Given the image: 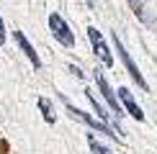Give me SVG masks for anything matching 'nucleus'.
I'll use <instances>...</instances> for the list:
<instances>
[{
    "instance_id": "2",
    "label": "nucleus",
    "mask_w": 157,
    "mask_h": 154,
    "mask_svg": "<svg viewBox=\"0 0 157 154\" xmlns=\"http://www.w3.org/2000/svg\"><path fill=\"white\" fill-rule=\"evenodd\" d=\"M49 31H52V36H54L62 46H67V49L75 46V34L70 31L67 21H64L59 13H49Z\"/></svg>"
},
{
    "instance_id": "3",
    "label": "nucleus",
    "mask_w": 157,
    "mask_h": 154,
    "mask_svg": "<svg viewBox=\"0 0 157 154\" xmlns=\"http://www.w3.org/2000/svg\"><path fill=\"white\" fill-rule=\"evenodd\" d=\"M113 44H116V49H119V57H121L124 67H126V72L132 75V80H134L136 85H139V87H142V90H144V93H147V90H149V85L144 82V77H142L139 67H136V64H134V59H132V57H129V51L124 49V44H121V38H119V31H113Z\"/></svg>"
},
{
    "instance_id": "5",
    "label": "nucleus",
    "mask_w": 157,
    "mask_h": 154,
    "mask_svg": "<svg viewBox=\"0 0 157 154\" xmlns=\"http://www.w3.org/2000/svg\"><path fill=\"white\" fill-rule=\"evenodd\" d=\"M95 82H98V90L103 93V98L108 100V105H111V111H113L116 116H121L124 113V105L119 103V98H116V93H113V87L108 85V80L101 75V69H95Z\"/></svg>"
},
{
    "instance_id": "13",
    "label": "nucleus",
    "mask_w": 157,
    "mask_h": 154,
    "mask_svg": "<svg viewBox=\"0 0 157 154\" xmlns=\"http://www.w3.org/2000/svg\"><path fill=\"white\" fill-rule=\"evenodd\" d=\"M5 44V23H3V16H0V46Z\"/></svg>"
},
{
    "instance_id": "12",
    "label": "nucleus",
    "mask_w": 157,
    "mask_h": 154,
    "mask_svg": "<svg viewBox=\"0 0 157 154\" xmlns=\"http://www.w3.org/2000/svg\"><path fill=\"white\" fill-rule=\"evenodd\" d=\"M70 72H72L77 80H82V77H85V75H82V69H80V67H75V64H70Z\"/></svg>"
},
{
    "instance_id": "4",
    "label": "nucleus",
    "mask_w": 157,
    "mask_h": 154,
    "mask_svg": "<svg viewBox=\"0 0 157 154\" xmlns=\"http://www.w3.org/2000/svg\"><path fill=\"white\" fill-rule=\"evenodd\" d=\"M88 38H90V46H93L95 57H101V62L106 64V67H111V64H113V54H111V49L106 46V41H103L101 31H98L95 26H88Z\"/></svg>"
},
{
    "instance_id": "11",
    "label": "nucleus",
    "mask_w": 157,
    "mask_h": 154,
    "mask_svg": "<svg viewBox=\"0 0 157 154\" xmlns=\"http://www.w3.org/2000/svg\"><path fill=\"white\" fill-rule=\"evenodd\" d=\"M88 144H90V149H93V154H111V149H108V146H103L101 141L93 136V134L88 136Z\"/></svg>"
},
{
    "instance_id": "10",
    "label": "nucleus",
    "mask_w": 157,
    "mask_h": 154,
    "mask_svg": "<svg viewBox=\"0 0 157 154\" xmlns=\"http://www.w3.org/2000/svg\"><path fill=\"white\" fill-rule=\"evenodd\" d=\"M85 95H88V100H90V105L95 108V113H98V118H101V121H106V123H108V113L103 111V105H101V103L95 100V95L90 93V90H85Z\"/></svg>"
},
{
    "instance_id": "7",
    "label": "nucleus",
    "mask_w": 157,
    "mask_h": 154,
    "mask_svg": "<svg viewBox=\"0 0 157 154\" xmlns=\"http://www.w3.org/2000/svg\"><path fill=\"white\" fill-rule=\"evenodd\" d=\"M13 38H16V44L21 46V51H23L26 57H29V62L34 64V69H41V59H39L36 49L31 46V41L26 38V34H23V31H18V28H16V31H13Z\"/></svg>"
},
{
    "instance_id": "6",
    "label": "nucleus",
    "mask_w": 157,
    "mask_h": 154,
    "mask_svg": "<svg viewBox=\"0 0 157 154\" xmlns=\"http://www.w3.org/2000/svg\"><path fill=\"white\" fill-rule=\"evenodd\" d=\"M129 5H132V13L136 18H139V23H144L147 28H157V21H155V13L149 10V5L144 3V0H129Z\"/></svg>"
},
{
    "instance_id": "9",
    "label": "nucleus",
    "mask_w": 157,
    "mask_h": 154,
    "mask_svg": "<svg viewBox=\"0 0 157 154\" xmlns=\"http://www.w3.org/2000/svg\"><path fill=\"white\" fill-rule=\"evenodd\" d=\"M36 103H39V108H41V113H44V121H47V123H54V113H52V103L44 98H36Z\"/></svg>"
},
{
    "instance_id": "8",
    "label": "nucleus",
    "mask_w": 157,
    "mask_h": 154,
    "mask_svg": "<svg viewBox=\"0 0 157 154\" xmlns=\"http://www.w3.org/2000/svg\"><path fill=\"white\" fill-rule=\"evenodd\" d=\"M119 98H121V105L126 108V113L132 116V118L144 121V111H142V108L136 105V100H134V95L129 93V87H121V90H119Z\"/></svg>"
},
{
    "instance_id": "1",
    "label": "nucleus",
    "mask_w": 157,
    "mask_h": 154,
    "mask_svg": "<svg viewBox=\"0 0 157 154\" xmlns=\"http://www.w3.org/2000/svg\"><path fill=\"white\" fill-rule=\"evenodd\" d=\"M59 100L64 103V108H67V113L72 116V118H80V121H85L90 128H95V131H101V134H108L111 139H119V134H113V126L111 123H106V121H101V118H93L90 113H85V111H80V108H75L72 103H70L64 95H59Z\"/></svg>"
}]
</instances>
